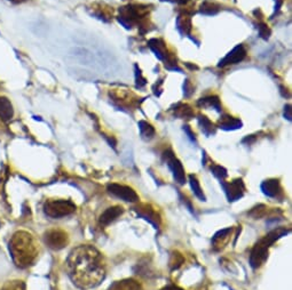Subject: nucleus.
<instances>
[{"label": "nucleus", "instance_id": "7ed1b4c3", "mask_svg": "<svg viewBox=\"0 0 292 290\" xmlns=\"http://www.w3.org/2000/svg\"><path fill=\"white\" fill-rule=\"evenodd\" d=\"M286 233H289V230L284 229V227H278L269 232L268 234L264 236L263 239H260L257 242L253 248H252L250 254V265L252 269H259L260 266L265 264V262L268 258L269 248L272 247V244L277 241L282 236H284Z\"/></svg>", "mask_w": 292, "mask_h": 290}, {"label": "nucleus", "instance_id": "393cba45", "mask_svg": "<svg viewBox=\"0 0 292 290\" xmlns=\"http://www.w3.org/2000/svg\"><path fill=\"white\" fill-rule=\"evenodd\" d=\"M220 11V6L216 5L215 3L204 2L202 4L200 12L204 15H215Z\"/></svg>", "mask_w": 292, "mask_h": 290}, {"label": "nucleus", "instance_id": "f8f14e48", "mask_svg": "<svg viewBox=\"0 0 292 290\" xmlns=\"http://www.w3.org/2000/svg\"><path fill=\"white\" fill-rule=\"evenodd\" d=\"M262 191L265 195L273 199H278L283 195L280 181L276 180V178H269V180L264 181L262 184Z\"/></svg>", "mask_w": 292, "mask_h": 290}, {"label": "nucleus", "instance_id": "6ab92c4d", "mask_svg": "<svg viewBox=\"0 0 292 290\" xmlns=\"http://www.w3.org/2000/svg\"><path fill=\"white\" fill-rule=\"evenodd\" d=\"M198 105L203 108H213L216 111H221V103L218 96H206L198 101Z\"/></svg>", "mask_w": 292, "mask_h": 290}, {"label": "nucleus", "instance_id": "0eeeda50", "mask_svg": "<svg viewBox=\"0 0 292 290\" xmlns=\"http://www.w3.org/2000/svg\"><path fill=\"white\" fill-rule=\"evenodd\" d=\"M44 240L48 247L53 251H61L69 243L68 233L63 230L53 229L44 234Z\"/></svg>", "mask_w": 292, "mask_h": 290}, {"label": "nucleus", "instance_id": "7c9ffc66", "mask_svg": "<svg viewBox=\"0 0 292 290\" xmlns=\"http://www.w3.org/2000/svg\"><path fill=\"white\" fill-rule=\"evenodd\" d=\"M258 30H259V35L265 40H267L269 38V35H271V29H269L265 23L258 24Z\"/></svg>", "mask_w": 292, "mask_h": 290}, {"label": "nucleus", "instance_id": "4be33fe9", "mask_svg": "<svg viewBox=\"0 0 292 290\" xmlns=\"http://www.w3.org/2000/svg\"><path fill=\"white\" fill-rule=\"evenodd\" d=\"M198 122H200L202 132L204 133L206 136L214 135L215 128L213 126V123L211 122V120H209L206 117H204V115H200V117H198Z\"/></svg>", "mask_w": 292, "mask_h": 290}, {"label": "nucleus", "instance_id": "1a4fd4ad", "mask_svg": "<svg viewBox=\"0 0 292 290\" xmlns=\"http://www.w3.org/2000/svg\"><path fill=\"white\" fill-rule=\"evenodd\" d=\"M221 185L224 187L225 193L227 195L229 202L237 201V200H240L245 193V185L244 183H243L242 178H237V180H234L231 183L221 182Z\"/></svg>", "mask_w": 292, "mask_h": 290}, {"label": "nucleus", "instance_id": "f257e3e1", "mask_svg": "<svg viewBox=\"0 0 292 290\" xmlns=\"http://www.w3.org/2000/svg\"><path fill=\"white\" fill-rule=\"evenodd\" d=\"M67 271L72 282L81 289L95 288L105 278L102 255L88 244L72 249L67 260Z\"/></svg>", "mask_w": 292, "mask_h": 290}, {"label": "nucleus", "instance_id": "aec40b11", "mask_svg": "<svg viewBox=\"0 0 292 290\" xmlns=\"http://www.w3.org/2000/svg\"><path fill=\"white\" fill-rule=\"evenodd\" d=\"M176 28L182 34H189L192 31V20L188 16H179L176 20Z\"/></svg>", "mask_w": 292, "mask_h": 290}, {"label": "nucleus", "instance_id": "9b49d317", "mask_svg": "<svg viewBox=\"0 0 292 290\" xmlns=\"http://www.w3.org/2000/svg\"><path fill=\"white\" fill-rule=\"evenodd\" d=\"M245 57H246V50L243 45H238V46L234 48L232 52H229L228 54L220 61L218 66L219 68H225V66H227V65L238 64V63H241Z\"/></svg>", "mask_w": 292, "mask_h": 290}, {"label": "nucleus", "instance_id": "bb28decb", "mask_svg": "<svg viewBox=\"0 0 292 290\" xmlns=\"http://www.w3.org/2000/svg\"><path fill=\"white\" fill-rule=\"evenodd\" d=\"M2 290H26L25 283L21 280H12L3 285Z\"/></svg>", "mask_w": 292, "mask_h": 290}, {"label": "nucleus", "instance_id": "b1692460", "mask_svg": "<svg viewBox=\"0 0 292 290\" xmlns=\"http://www.w3.org/2000/svg\"><path fill=\"white\" fill-rule=\"evenodd\" d=\"M189 183H190V186H192V190L194 192V194L196 195V197L201 200V201H206L205 199V195L203 193V190L200 185V183H198L196 176L194 175H190L189 176Z\"/></svg>", "mask_w": 292, "mask_h": 290}, {"label": "nucleus", "instance_id": "20e7f679", "mask_svg": "<svg viewBox=\"0 0 292 290\" xmlns=\"http://www.w3.org/2000/svg\"><path fill=\"white\" fill-rule=\"evenodd\" d=\"M76 212V204L70 200L50 199L44 203V213L47 217L62 218Z\"/></svg>", "mask_w": 292, "mask_h": 290}, {"label": "nucleus", "instance_id": "c756f323", "mask_svg": "<svg viewBox=\"0 0 292 290\" xmlns=\"http://www.w3.org/2000/svg\"><path fill=\"white\" fill-rule=\"evenodd\" d=\"M135 80H136V87H143L147 84V80L142 77V73H141V70L138 68V65H135Z\"/></svg>", "mask_w": 292, "mask_h": 290}, {"label": "nucleus", "instance_id": "6e6552de", "mask_svg": "<svg viewBox=\"0 0 292 290\" xmlns=\"http://www.w3.org/2000/svg\"><path fill=\"white\" fill-rule=\"evenodd\" d=\"M107 191L108 193L125 202H136L139 200V195L136 194V192L130 186L112 183V184L107 186Z\"/></svg>", "mask_w": 292, "mask_h": 290}, {"label": "nucleus", "instance_id": "f03ea898", "mask_svg": "<svg viewBox=\"0 0 292 290\" xmlns=\"http://www.w3.org/2000/svg\"><path fill=\"white\" fill-rule=\"evenodd\" d=\"M39 244L34 236L26 231H17L10 241V253L14 264L20 269H28L37 261Z\"/></svg>", "mask_w": 292, "mask_h": 290}, {"label": "nucleus", "instance_id": "dca6fc26", "mask_svg": "<svg viewBox=\"0 0 292 290\" xmlns=\"http://www.w3.org/2000/svg\"><path fill=\"white\" fill-rule=\"evenodd\" d=\"M13 115H14V110L11 101L6 97H0V119L7 122L13 118Z\"/></svg>", "mask_w": 292, "mask_h": 290}, {"label": "nucleus", "instance_id": "a211bd4d", "mask_svg": "<svg viewBox=\"0 0 292 290\" xmlns=\"http://www.w3.org/2000/svg\"><path fill=\"white\" fill-rule=\"evenodd\" d=\"M219 127L225 131H234V129H238L242 127V121L240 119H236L231 115L226 114L219 121Z\"/></svg>", "mask_w": 292, "mask_h": 290}, {"label": "nucleus", "instance_id": "c9c22d12", "mask_svg": "<svg viewBox=\"0 0 292 290\" xmlns=\"http://www.w3.org/2000/svg\"><path fill=\"white\" fill-rule=\"evenodd\" d=\"M10 2L14 3V4H21V3H24V2H26V0H10Z\"/></svg>", "mask_w": 292, "mask_h": 290}, {"label": "nucleus", "instance_id": "72a5a7b5", "mask_svg": "<svg viewBox=\"0 0 292 290\" xmlns=\"http://www.w3.org/2000/svg\"><path fill=\"white\" fill-rule=\"evenodd\" d=\"M184 129H185V132L188 134V136H189L190 138H192V141H196V137H195V134L192 132V129L189 128V126H185Z\"/></svg>", "mask_w": 292, "mask_h": 290}, {"label": "nucleus", "instance_id": "423d86ee", "mask_svg": "<svg viewBox=\"0 0 292 290\" xmlns=\"http://www.w3.org/2000/svg\"><path fill=\"white\" fill-rule=\"evenodd\" d=\"M163 159L165 160V162L169 166L170 171L172 172V175L175 182L180 185H184L186 183V174L182 163L180 162V160L175 157L173 151L172 150H166L164 153H163Z\"/></svg>", "mask_w": 292, "mask_h": 290}, {"label": "nucleus", "instance_id": "2f4dec72", "mask_svg": "<svg viewBox=\"0 0 292 290\" xmlns=\"http://www.w3.org/2000/svg\"><path fill=\"white\" fill-rule=\"evenodd\" d=\"M184 89H185V95L187 97H189L194 93V87L192 86V84H190L189 80H186V82L184 85Z\"/></svg>", "mask_w": 292, "mask_h": 290}, {"label": "nucleus", "instance_id": "cd10ccee", "mask_svg": "<svg viewBox=\"0 0 292 290\" xmlns=\"http://www.w3.org/2000/svg\"><path fill=\"white\" fill-rule=\"evenodd\" d=\"M184 257L181 256V254H179L178 252H174L172 254L171 256V261H170V265H171V270L174 271V270H178L179 267L184 264Z\"/></svg>", "mask_w": 292, "mask_h": 290}, {"label": "nucleus", "instance_id": "a878e982", "mask_svg": "<svg viewBox=\"0 0 292 290\" xmlns=\"http://www.w3.org/2000/svg\"><path fill=\"white\" fill-rule=\"evenodd\" d=\"M267 209L268 208L265 206V204H258V206L252 208L251 211L247 213V215L251 216L252 218H254V220H260V218H263L266 215Z\"/></svg>", "mask_w": 292, "mask_h": 290}, {"label": "nucleus", "instance_id": "e433bc0d", "mask_svg": "<svg viewBox=\"0 0 292 290\" xmlns=\"http://www.w3.org/2000/svg\"><path fill=\"white\" fill-rule=\"evenodd\" d=\"M161 2H170V3H174L176 0H161Z\"/></svg>", "mask_w": 292, "mask_h": 290}, {"label": "nucleus", "instance_id": "ddd939ff", "mask_svg": "<svg viewBox=\"0 0 292 290\" xmlns=\"http://www.w3.org/2000/svg\"><path fill=\"white\" fill-rule=\"evenodd\" d=\"M232 232H233L232 227H227V229H224V230H220L216 232L211 241L212 249H213L214 252L223 251V249L226 247V244L228 243L229 239H231Z\"/></svg>", "mask_w": 292, "mask_h": 290}, {"label": "nucleus", "instance_id": "f3484780", "mask_svg": "<svg viewBox=\"0 0 292 290\" xmlns=\"http://www.w3.org/2000/svg\"><path fill=\"white\" fill-rule=\"evenodd\" d=\"M107 290H140V284L133 279H124L114 282Z\"/></svg>", "mask_w": 292, "mask_h": 290}, {"label": "nucleus", "instance_id": "412c9836", "mask_svg": "<svg viewBox=\"0 0 292 290\" xmlns=\"http://www.w3.org/2000/svg\"><path fill=\"white\" fill-rule=\"evenodd\" d=\"M139 129H140L141 137H142L145 141H150L155 136V128L147 121H143V120L142 121H140Z\"/></svg>", "mask_w": 292, "mask_h": 290}, {"label": "nucleus", "instance_id": "c85d7f7f", "mask_svg": "<svg viewBox=\"0 0 292 290\" xmlns=\"http://www.w3.org/2000/svg\"><path fill=\"white\" fill-rule=\"evenodd\" d=\"M211 172L220 182H224L225 178L228 175L227 171H226L224 167L218 166V164H213V166H211Z\"/></svg>", "mask_w": 292, "mask_h": 290}, {"label": "nucleus", "instance_id": "39448f33", "mask_svg": "<svg viewBox=\"0 0 292 290\" xmlns=\"http://www.w3.org/2000/svg\"><path fill=\"white\" fill-rule=\"evenodd\" d=\"M143 19V13L139 6L128 5L125 7L119 8V23L123 24L126 29H131L140 20Z\"/></svg>", "mask_w": 292, "mask_h": 290}, {"label": "nucleus", "instance_id": "4468645a", "mask_svg": "<svg viewBox=\"0 0 292 290\" xmlns=\"http://www.w3.org/2000/svg\"><path fill=\"white\" fill-rule=\"evenodd\" d=\"M123 213H124V209L121 206H114V207L107 208L102 214H101L100 220H99L100 225L108 226L109 224H112V223L116 221L119 216H122Z\"/></svg>", "mask_w": 292, "mask_h": 290}, {"label": "nucleus", "instance_id": "5701e85b", "mask_svg": "<svg viewBox=\"0 0 292 290\" xmlns=\"http://www.w3.org/2000/svg\"><path fill=\"white\" fill-rule=\"evenodd\" d=\"M173 110L175 111L174 114L176 117L181 119H192L194 117L193 110L190 109V106H188L187 104H176L175 109Z\"/></svg>", "mask_w": 292, "mask_h": 290}, {"label": "nucleus", "instance_id": "473e14b6", "mask_svg": "<svg viewBox=\"0 0 292 290\" xmlns=\"http://www.w3.org/2000/svg\"><path fill=\"white\" fill-rule=\"evenodd\" d=\"M284 117L289 120V121H291L292 115H291V105L290 104H287L284 106Z\"/></svg>", "mask_w": 292, "mask_h": 290}, {"label": "nucleus", "instance_id": "9d476101", "mask_svg": "<svg viewBox=\"0 0 292 290\" xmlns=\"http://www.w3.org/2000/svg\"><path fill=\"white\" fill-rule=\"evenodd\" d=\"M133 211L138 214L139 217L143 218V220L149 222L150 224H153L155 229H158L159 225H161V217H159L158 213L150 204H139V206L133 208Z\"/></svg>", "mask_w": 292, "mask_h": 290}, {"label": "nucleus", "instance_id": "2eb2a0df", "mask_svg": "<svg viewBox=\"0 0 292 290\" xmlns=\"http://www.w3.org/2000/svg\"><path fill=\"white\" fill-rule=\"evenodd\" d=\"M148 46L150 47V50H152L155 53V55H156L159 60L164 61L166 57L169 56V54H167L166 45L161 39H152V40H149Z\"/></svg>", "mask_w": 292, "mask_h": 290}, {"label": "nucleus", "instance_id": "f704fd0d", "mask_svg": "<svg viewBox=\"0 0 292 290\" xmlns=\"http://www.w3.org/2000/svg\"><path fill=\"white\" fill-rule=\"evenodd\" d=\"M162 290H182V289H180V288H178V287H175V285H167V287L163 288Z\"/></svg>", "mask_w": 292, "mask_h": 290}]
</instances>
